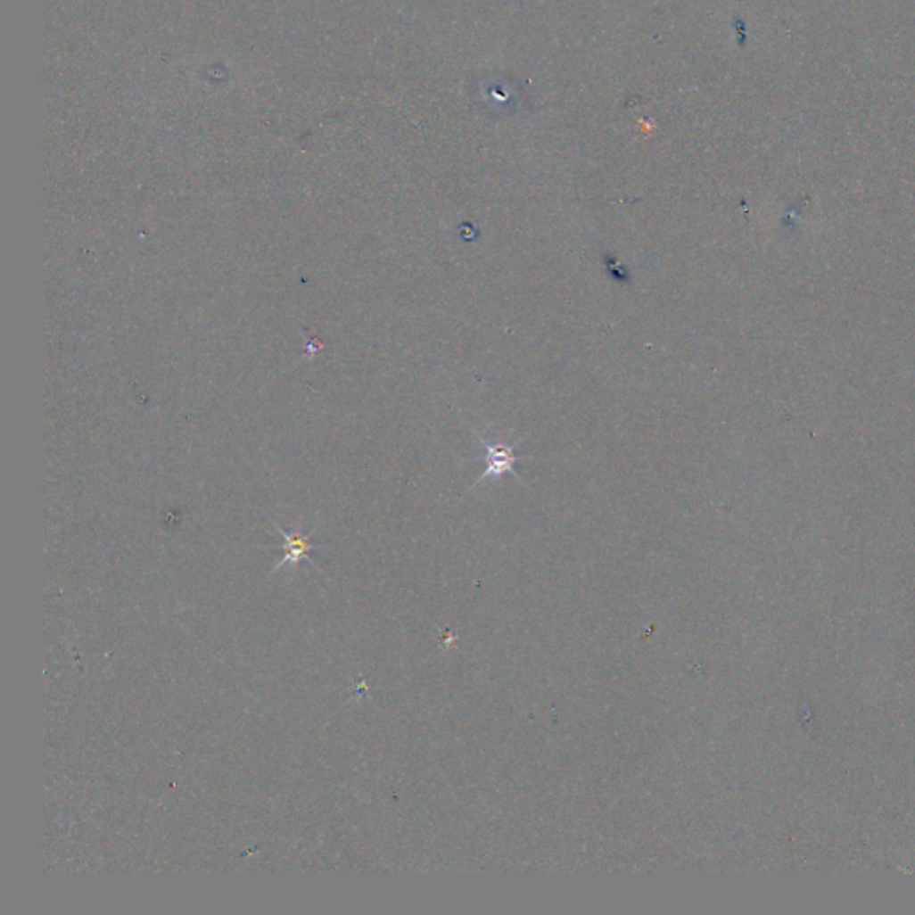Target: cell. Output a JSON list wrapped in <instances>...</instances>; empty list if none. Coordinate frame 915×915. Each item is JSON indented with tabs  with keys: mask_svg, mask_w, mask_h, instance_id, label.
<instances>
[{
	"mask_svg": "<svg viewBox=\"0 0 915 915\" xmlns=\"http://www.w3.org/2000/svg\"><path fill=\"white\" fill-rule=\"evenodd\" d=\"M478 441L485 449L487 471L480 476V480L476 482L474 487H478L480 483H483L487 480H499L505 474H512L515 480H521L519 474L515 473L517 456L514 454V449L521 443V440L508 445V443H489L485 438L478 436Z\"/></svg>",
	"mask_w": 915,
	"mask_h": 915,
	"instance_id": "cell-1",
	"label": "cell"
},
{
	"mask_svg": "<svg viewBox=\"0 0 915 915\" xmlns=\"http://www.w3.org/2000/svg\"><path fill=\"white\" fill-rule=\"evenodd\" d=\"M277 530H279V533L284 539V546H283L284 556H283V560H281V564L277 567L299 564L301 560H309V553L313 551V546L309 542V535H306V537L301 535V533L290 535V533H286L281 528H277Z\"/></svg>",
	"mask_w": 915,
	"mask_h": 915,
	"instance_id": "cell-2",
	"label": "cell"
}]
</instances>
